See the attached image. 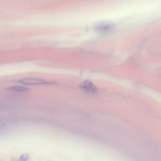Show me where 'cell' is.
Wrapping results in <instances>:
<instances>
[{
	"mask_svg": "<svg viewBox=\"0 0 161 161\" xmlns=\"http://www.w3.org/2000/svg\"><path fill=\"white\" fill-rule=\"evenodd\" d=\"M94 30L96 32L107 34L113 32L115 28L114 23L109 21H101L94 23L92 25Z\"/></svg>",
	"mask_w": 161,
	"mask_h": 161,
	"instance_id": "obj_1",
	"label": "cell"
},
{
	"mask_svg": "<svg viewBox=\"0 0 161 161\" xmlns=\"http://www.w3.org/2000/svg\"><path fill=\"white\" fill-rule=\"evenodd\" d=\"M19 82L23 84L28 85L40 84L51 85L56 84L54 82L48 81L41 79L33 78H27L19 81Z\"/></svg>",
	"mask_w": 161,
	"mask_h": 161,
	"instance_id": "obj_2",
	"label": "cell"
},
{
	"mask_svg": "<svg viewBox=\"0 0 161 161\" xmlns=\"http://www.w3.org/2000/svg\"><path fill=\"white\" fill-rule=\"evenodd\" d=\"M80 87L82 90L90 93L96 94L97 92L96 87L89 80H86L82 83Z\"/></svg>",
	"mask_w": 161,
	"mask_h": 161,
	"instance_id": "obj_3",
	"label": "cell"
},
{
	"mask_svg": "<svg viewBox=\"0 0 161 161\" xmlns=\"http://www.w3.org/2000/svg\"><path fill=\"white\" fill-rule=\"evenodd\" d=\"M7 90L19 92H28L30 89L28 88L18 86H13L7 88Z\"/></svg>",
	"mask_w": 161,
	"mask_h": 161,
	"instance_id": "obj_4",
	"label": "cell"
},
{
	"mask_svg": "<svg viewBox=\"0 0 161 161\" xmlns=\"http://www.w3.org/2000/svg\"><path fill=\"white\" fill-rule=\"evenodd\" d=\"M29 157V155L28 154H25L22 155L20 159L23 161L27 160Z\"/></svg>",
	"mask_w": 161,
	"mask_h": 161,
	"instance_id": "obj_5",
	"label": "cell"
}]
</instances>
